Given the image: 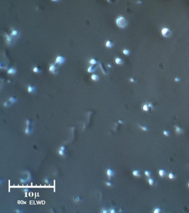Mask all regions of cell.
<instances>
[{
  "instance_id": "1",
  "label": "cell",
  "mask_w": 189,
  "mask_h": 213,
  "mask_svg": "<svg viewBox=\"0 0 189 213\" xmlns=\"http://www.w3.org/2000/svg\"><path fill=\"white\" fill-rule=\"evenodd\" d=\"M116 24L119 27L124 28L127 25V21L123 17L119 16L117 18V19H116Z\"/></svg>"
},
{
  "instance_id": "2",
  "label": "cell",
  "mask_w": 189,
  "mask_h": 213,
  "mask_svg": "<svg viewBox=\"0 0 189 213\" xmlns=\"http://www.w3.org/2000/svg\"><path fill=\"white\" fill-rule=\"evenodd\" d=\"M161 34L165 37H168L171 35V31L167 28H164L161 30Z\"/></svg>"
},
{
  "instance_id": "3",
  "label": "cell",
  "mask_w": 189,
  "mask_h": 213,
  "mask_svg": "<svg viewBox=\"0 0 189 213\" xmlns=\"http://www.w3.org/2000/svg\"><path fill=\"white\" fill-rule=\"evenodd\" d=\"M65 149H66V147L64 146H61L59 149L58 154L61 156H64L65 155Z\"/></svg>"
},
{
  "instance_id": "4",
  "label": "cell",
  "mask_w": 189,
  "mask_h": 213,
  "mask_svg": "<svg viewBox=\"0 0 189 213\" xmlns=\"http://www.w3.org/2000/svg\"><path fill=\"white\" fill-rule=\"evenodd\" d=\"M64 58L63 57H61V56H58L56 58V63L62 64V63H63L64 62Z\"/></svg>"
},
{
  "instance_id": "5",
  "label": "cell",
  "mask_w": 189,
  "mask_h": 213,
  "mask_svg": "<svg viewBox=\"0 0 189 213\" xmlns=\"http://www.w3.org/2000/svg\"><path fill=\"white\" fill-rule=\"evenodd\" d=\"M107 175L109 178L113 176L114 175L113 171L112 169H108L107 170Z\"/></svg>"
},
{
  "instance_id": "6",
  "label": "cell",
  "mask_w": 189,
  "mask_h": 213,
  "mask_svg": "<svg viewBox=\"0 0 189 213\" xmlns=\"http://www.w3.org/2000/svg\"><path fill=\"white\" fill-rule=\"evenodd\" d=\"M115 63H116L117 65H122V64L123 63V60H122L121 58L117 57V58H116L115 59Z\"/></svg>"
},
{
  "instance_id": "7",
  "label": "cell",
  "mask_w": 189,
  "mask_h": 213,
  "mask_svg": "<svg viewBox=\"0 0 189 213\" xmlns=\"http://www.w3.org/2000/svg\"><path fill=\"white\" fill-rule=\"evenodd\" d=\"M27 90H28L29 93H32L35 90V88H34V87H33V86L29 85L28 87Z\"/></svg>"
},
{
  "instance_id": "8",
  "label": "cell",
  "mask_w": 189,
  "mask_h": 213,
  "mask_svg": "<svg viewBox=\"0 0 189 213\" xmlns=\"http://www.w3.org/2000/svg\"><path fill=\"white\" fill-rule=\"evenodd\" d=\"M56 70V67L54 65H51L49 67V70L50 71V72H54Z\"/></svg>"
},
{
  "instance_id": "9",
  "label": "cell",
  "mask_w": 189,
  "mask_h": 213,
  "mask_svg": "<svg viewBox=\"0 0 189 213\" xmlns=\"http://www.w3.org/2000/svg\"><path fill=\"white\" fill-rule=\"evenodd\" d=\"M91 79L93 81H98L99 80V77L97 75H93L91 76Z\"/></svg>"
},
{
  "instance_id": "10",
  "label": "cell",
  "mask_w": 189,
  "mask_h": 213,
  "mask_svg": "<svg viewBox=\"0 0 189 213\" xmlns=\"http://www.w3.org/2000/svg\"><path fill=\"white\" fill-rule=\"evenodd\" d=\"M105 46H106L107 47L111 48L113 46V43H112V42H110V41H107V42L105 43Z\"/></svg>"
},
{
  "instance_id": "11",
  "label": "cell",
  "mask_w": 189,
  "mask_h": 213,
  "mask_svg": "<svg viewBox=\"0 0 189 213\" xmlns=\"http://www.w3.org/2000/svg\"><path fill=\"white\" fill-rule=\"evenodd\" d=\"M132 175L135 176H139V171H132Z\"/></svg>"
},
{
  "instance_id": "12",
  "label": "cell",
  "mask_w": 189,
  "mask_h": 213,
  "mask_svg": "<svg viewBox=\"0 0 189 213\" xmlns=\"http://www.w3.org/2000/svg\"><path fill=\"white\" fill-rule=\"evenodd\" d=\"M159 174L160 176L161 177H163L165 175V171L164 170L160 169L159 171Z\"/></svg>"
},
{
  "instance_id": "13",
  "label": "cell",
  "mask_w": 189,
  "mask_h": 213,
  "mask_svg": "<svg viewBox=\"0 0 189 213\" xmlns=\"http://www.w3.org/2000/svg\"><path fill=\"white\" fill-rule=\"evenodd\" d=\"M31 132V128H29V126H27V127L26 128V129H25V133H26V134H29Z\"/></svg>"
},
{
  "instance_id": "14",
  "label": "cell",
  "mask_w": 189,
  "mask_h": 213,
  "mask_svg": "<svg viewBox=\"0 0 189 213\" xmlns=\"http://www.w3.org/2000/svg\"><path fill=\"white\" fill-rule=\"evenodd\" d=\"M175 128H176V129H175V132L179 134V133L181 132V129L179 127L176 126V127H175Z\"/></svg>"
},
{
  "instance_id": "15",
  "label": "cell",
  "mask_w": 189,
  "mask_h": 213,
  "mask_svg": "<svg viewBox=\"0 0 189 213\" xmlns=\"http://www.w3.org/2000/svg\"><path fill=\"white\" fill-rule=\"evenodd\" d=\"M16 72V70L14 68H11L9 71H8V73L9 74H14Z\"/></svg>"
},
{
  "instance_id": "16",
  "label": "cell",
  "mask_w": 189,
  "mask_h": 213,
  "mask_svg": "<svg viewBox=\"0 0 189 213\" xmlns=\"http://www.w3.org/2000/svg\"><path fill=\"white\" fill-rule=\"evenodd\" d=\"M95 68H94V67L93 66H90L89 67V68H88V72H94V71H95Z\"/></svg>"
},
{
  "instance_id": "17",
  "label": "cell",
  "mask_w": 189,
  "mask_h": 213,
  "mask_svg": "<svg viewBox=\"0 0 189 213\" xmlns=\"http://www.w3.org/2000/svg\"><path fill=\"white\" fill-rule=\"evenodd\" d=\"M149 105H147V104H145L144 105L143 107H142V109L144 110V111H147L148 109H149Z\"/></svg>"
},
{
  "instance_id": "18",
  "label": "cell",
  "mask_w": 189,
  "mask_h": 213,
  "mask_svg": "<svg viewBox=\"0 0 189 213\" xmlns=\"http://www.w3.org/2000/svg\"><path fill=\"white\" fill-rule=\"evenodd\" d=\"M123 54L125 55H128L129 54V50H128V49H125L123 50Z\"/></svg>"
},
{
  "instance_id": "19",
  "label": "cell",
  "mask_w": 189,
  "mask_h": 213,
  "mask_svg": "<svg viewBox=\"0 0 189 213\" xmlns=\"http://www.w3.org/2000/svg\"><path fill=\"white\" fill-rule=\"evenodd\" d=\"M148 182H149V184L150 185H152L154 184V180L152 179H151V178H149L148 179Z\"/></svg>"
},
{
  "instance_id": "20",
  "label": "cell",
  "mask_w": 189,
  "mask_h": 213,
  "mask_svg": "<svg viewBox=\"0 0 189 213\" xmlns=\"http://www.w3.org/2000/svg\"><path fill=\"white\" fill-rule=\"evenodd\" d=\"M89 63L92 65H95L97 63V61L95 59H92L89 61Z\"/></svg>"
},
{
  "instance_id": "21",
  "label": "cell",
  "mask_w": 189,
  "mask_h": 213,
  "mask_svg": "<svg viewBox=\"0 0 189 213\" xmlns=\"http://www.w3.org/2000/svg\"><path fill=\"white\" fill-rule=\"evenodd\" d=\"M168 177L170 179H173L174 178V175L173 173H169L168 175Z\"/></svg>"
},
{
  "instance_id": "22",
  "label": "cell",
  "mask_w": 189,
  "mask_h": 213,
  "mask_svg": "<svg viewBox=\"0 0 189 213\" xmlns=\"http://www.w3.org/2000/svg\"><path fill=\"white\" fill-rule=\"evenodd\" d=\"M33 72H35V73H38V72H39V68H38L37 67H34V68H33Z\"/></svg>"
},
{
  "instance_id": "23",
  "label": "cell",
  "mask_w": 189,
  "mask_h": 213,
  "mask_svg": "<svg viewBox=\"0 0 189 213\" xmlns=\"http://www.w3.org/2000/svg\"><path fill=\"white\" fill-rule=\"evenodd\" d=\"M9 101L11 102H12V103H14V102H15L16 101V100L14 98L11 97V98H10V99L9 100Z\"/></svg>"
},
{
  "instance_id": "24",
  "label": "cell",
  "mask_w": 189,
  "mask_h": 213,
  "mask_svg": "<svg viewBox=\"0 0 189 213\" xmlns=\"http://www.w3.org/2000/svg\"><path fill=\"white\" fill-rule=\"evenodd\" d=\"M160 212V209L158 208H156L154 210V213H158Z\"/></svg>"
},
{
  "instance_id": "25",
  "label": "cell",
  "mask_w": 189,
  "mask_h": 213,
  "mask_svg": "<svg viewBox=\"0 0 189 213\" xmlns=\"http://www.w3.org/2000/svg\"><path fill=\"white\" fill-rule=\"evenodd\" d=\"M145 174L147 176H150V172L149 171H145Z\"/></svg>"
},
{
  "instance_id": "26",
  "label": "cell",
  "mask_w": 189,
  "mask_h": 213,
  "mask_svg": "<svg viewBox=\"0 0 189 213\" xmlns=\"http://www.w3.org/2000/svg\"><path fill=\"white\" fill-rule=\"evenodd\" d=\"M108 212H109V211H108L107 209H103L102 210V211H101V212L103 213H108Z\"/></svg>"
},
{
  "instance_id": "27",
  "label": "cell",
  "mask_w": 189,
  "mask_h": 213,
  "mask_svg": "<svg viewBox=\"0 0 189 213\" xmlns=\"http://www.w3.org/2000/svg\"><path fill=\"white\" fill-rule=\"evenodd\" d=\"M30 123H31L30 120H27V121H26V126H29L30 125Z\"/></svg>"
},
{
  "instance_id": "28",
  "label": "cell",
  "mask_w": 189,
  "mask_h": 213,
  "mask_svg": "<svg viewBox=\"0 0 189 213\" xmlns=\"http://www.w3.org/2000/svg\"><path fill=\"white\" fill-rule=\"evenodd\" d=\"M163 133H164V135H165L166 136H169V133H168V131H164L163 132Z\"/></svg>"
},
{
  "instance_id": "29",
  "label": "cell",
  "mask_w": 189,
  "mask_h": 213,
  "mask_svg": "<svg viewBox=\"0 0 189 213\" xmlns=\"http://www.w3.org/2000/svg\"><path fill=\"white\" fill-rule=\"evenodd\" d=\"M109 212H110V213H114L115 212V210H114V209H110V210H109Z\"/></svg>"
},
{
  "instance_id": "30",
  "label": "cell",
  "mask_w": 189,
  "mask_h": 213,
  "mask_svg": "<svg viewBox=\"0 0 189 213\" xmlns=\"http://www.w3.org/2000/svg\"><path fill=\"white\" fill-rule=\"evenodd\" d=\"M140 128H142V129L143 131H147V128H146V127H145L140 126Z\"/></svg>"
},
{
  "instance_id": "31",
  "label": "cell",
  "mask_w": 189,
  "mask_h": 213,
  "mask_svg": "<svg viewBox=\"0 0 189 213\" xmlns=\"http://www.w3.org/2000/svg\"><path fill=\"white\" fill-rule=\"evenodd\" d=\"M106 185H107V186H112V183H110V182H106Z\"/></svg>"
},
{
  "instance_id": "32",
  "label": "cell",
  "mask_w": 189,
  "mask_h": 213,
  "mask_svg": "<svg viewBox=\"0 0 189 213\" xmlns=\"http://www.w3.org/2000/svg\"><path fill=\"white\" fill-rule=\"evenodd\" d=\"M44 181H45V183H48L49 182V179H48V178H46V179H44Z\"/></svg>"
},
{
  "instance_id": "33",
  "label": "cell",
  "mask_w": 189,
  "mask_h": 213,
  "mask_svg": "<svg viewBox=\"0 0 189 213\" xmlns=\"http://www.w3.org/2000/svg\"><path fill=\"white\" fill-rule=\"evenodd\" d=\"M17 33V32L16 31H13V32H12V34H14V35H16V34Z\"/></svg>"
},
{
  "instance_id": "34",
  "label": "cell",
  "mask_w": 189,
  "mask_h": 213,
  "mask_svg": "<svg viewBox=\"0 0 189 213\" xmlns=\"http://www.w3.org/2000/svg\"><path fill=\"white\" fill-rule=\"evenodd\" d=\"M24 191L26 192H26H28V191H29V189H24Z\"/></svg>"
},
{
  "instance_id": "35",
  "label": "cell",
  "mask_w": 189,
  "mask_h": 213,
  "mask_svg": "<svg viewBox=\"0 0 189 213\" xmlns=\"http://www.w3.org/2000/svg\"><path fill=\"white\" fill-rule=\"evenodd\" d=\"M16 213H21V212H22V211H21V210H16Z\"/></svg>"
},
{
  "instance_id": "36",
  "label": "cell",
  "mask_w": 189,
  "mask_h": 213,
  "mask_svg": "<svg viewBox=\"0 0 189 213\" xmlns=\"http://www.w3.org/2000/svg\"><path fill=\"white\" fill-rule=\"evenodd\" d=\"M109 2H113L115 0H107Z\"/></svg>"
},
{
  "instance_id": "37",
  "label": "cell",
  "mask_w": 189,
  "mask_h": 213,
  "mask_svg": "<svg viewBox=\"0 0 189 213\" xmlns=\"http://www.w3.org/2000/svg\"><path fill=\"white\" fill-rule=\"evenodd\" d=\"M130 81H132V82H134V79H132H132H130Z\"/></svg>"
},
{
  "instance_id": "38",
  "label": "cell",
  "mask_w": 189,
  "mask_h": 213,
  "mask_svg": "<svg viewBox=\"0 0 189 213\" xmlns=\"http://www.w3.org/2000/svg\"><path fill=\"white\" fill-rule=\"evenodd\" d=\"M52 1H58L59 0H52Z\"/></svg>"
},
{
  "instance_id": "39",
  "label": "cell",
  "mask_w": 189,
  "mask_h": 213,
  "mask_svg": "<svg viewBox=\"0 0 189 213\" xmlns=\"http://www.w3.org/2000/svg\"><path fill=\"white\" fill-rule=\"evenodd\" d=\"M119 123H123V122H122V121H120V120H119Z\"/></svg>"
},
{
  "instance_id": "40",
  "label": "cell",
  "mask_w": 189,
  "mask_h": 213,
  "mask_svg": "<svg viewBox=\"0 0 189 213\" xmlns=\"http://www.w3.org/2000/svg\"><path fill=\"white\" fill-rule=\"evenodd\" d=\"M188 186H189V183H188Z\"/></svg>"
}]
</instances>
